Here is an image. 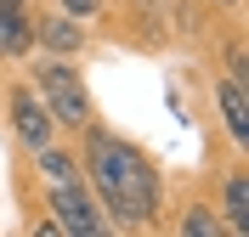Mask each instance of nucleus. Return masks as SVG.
Listing matches in <instances>:
<instances>
[{
    "instance_id": "f8f14e48",
    "label": "nucleus",
    "mask_w": 249,
    "mask_h": 237,
    "mask_svg": "<svg viewBox=\"0 0 249 237\" xmlns=\"http://www.w3.org/2000/svg\"><path fill=\"white\" fill-rule=\"evenodd\" d=\"M198 6H204V12H210V17H244V0H198Z\"/></svg>"
},
{
    "instance_id": "9d476101",
    "label": "nucleus",
    "mask_w": 249,
    "mask_h": 237,
    "mask_svg": "<svg viewBox=\"0 0 249 237\" xmlns=\"http://www.w3.org/2000/svg\"><path fill=\"white\" fill-rule=\"evenodd\" d=\"M23 57H34L29 12H0V63H23Z\"/></svg>"
},
{
    "instance_id": "1a4fd4ad",
    "label": "nucleus",
    "mask_w": 249,
    "mask_h": 237,
    "mask_svg": "<svg viewBox=\"0 0 249 237\" xmlns=\"http://www.w3.org/2000/svg\"><path fill=\"white\" fill-rule=\"evenodd\" d=\"M210 46H215V57H221V74H238V79H249V34H244V23H227L221 34H210Z\"/></svg>"
},
{
    "instance_id": "423d86ee",
    "label": "nucleus",
    "mask_w": 249,
    "mask_h": 237,
    "mask_svg": "<svg viewBox=\"0 0 249 237\" xmlns=\"http://www.w3.org/2000/svg\"><path fill=\"white\" fill-rule=\"evenodd\" d=\"M215 198V215L227 221V237H249V153H232L227 170H215V187H204Z\"/></svg>"
},
{
    "instance_id": "39448f33",
    "label": "nucleus",
    "mask_w": 249,
    "mask_h": 237,
    "mask_svg": "<svg viewBox=\"0 0 249 237\" xmlns=\"http://www.w3.org/2000/svg\"><path fill=\"white\" fill-rule=\"evenodd\" d=\"M6 130H12V142H17V153H23V158L40 153V147L57 136L46 102H40V91H34L29 79H12V85H6Z\"/></svg>"
},
{
    "instance_id": "f03ea898",
    "label": "nucleus",
    "mask_w": 249,
    "mask_h": 237,
    "mask_svg": "<svg viewBox=\"0 0 249 237\" xmlns=\"http://www.w3.org/2000/svg\"><path fill=\"white\" fill-rule=\"evenodd\" d=\"M29 63V85L40 91V102H46L51 125H57V136H74L85 119L96 113V96H91V79H85V63H74V57H23Z\"/></svg>"
},
{
    "instance_id": "f257e3e1",
    "label": "nucleus",
    "mask_w": 249,
    "mask_h": 237,
    "mask_svg": "<svg viewBox=\"0 0 249 237\" xmlns=\"http://www.w3.org/2000/svg\"><path fill=\"white\" fill-rule=\"evenodd\" d=\"M74 153H79V175L96 192V204L108 215V226L119 237H142L164 226V204H170V181L164 164L153 158V147L124 136L119 125L102 119V108L74 130Z\"/></svg>"
},
{
    "instance_id": "ddd939ff",
    "label": "nucleus",
    "mask_w": 249,
    "mask_h": 237,
    "mask_svg": "<svg viewBox=\"0 0 249 237\" xmlns=\"http://www.w3.org/2000/svg\"><path fill=\"white\" fill-rule=\"evenodd\" d=\"M40 0H0V12H34Z\"/></svg>"
},
{
    "instance_id": "7ed1b4c3",
    "label": "nucleus",
    "mask_w": 249,
    "mask_h": 237,
    "mask_svg": "<svg viewBox=\"0 0 249 237\" xmlns=\"http://www.w3.org/2000/svg\"><path fill=\"white\" fill-rule=\"evenodd\" d=\"M40 215H51L62 237H113L108 215H102V204H96V192L85 187V181L40 187Z\"/></svg>"
},
{
    "instance_id": "20e7f679",
    "label": "nucleus",
    "mask_w": 249,
    "mask_h": 237,
    "mask_svg": "<svg viewBox=\"0 0 249 237\" xmlns=\"http://www.w3.org/2000/svg\"><path fill=\"white\" fill-rule=\"evenodd\" d=\"M29 34H34V51H40V57H74V63H85V57H91V46H96L91 23H79V17L57 12L51 0H40V6L29 12Z\"/></svg>"
},
{
    "instance_id": "6e6552de",
    "label": "nucleus",
    "mask_w": 249,
    "mask_h": 237,
    "mask_svg": "<svg viewBox=\"0 0 249 237\" xmlns=\"http://www.w3.org/2000/svg\"><path fill=\"white\" fill-rule=\"evenodd\" d=\"M164 226L176 237H227V221L215 215V198L210 192H187V198L164 204Z\"/></svg>"
},
{
    "instance_id": "9b49d317",
    "label": "nucleus",
    "mask_w": 249,
    "mask_h": 237,
    "mask_svg": "<svg viewBox=\"0 0 249 237\" xmlns=\"http://www.w3.org/2000/svg\"><path fill=\"white\" fill-rule=\"evenodd\" d=\"M51 6H57V12H68V17H79V23H108L113 17V0H51Z\"/></svg>"
},
{
    "instance_id": "0eeeda50",
    "label": "nucleus",
    "mask_w": 249,
    "mask_h": 237,
    "mask_svg": "<svg viewBox=\"0 0 249 237\" xmlns=\"http://www.w3.org/2000/svg\"><path fill=\"white\" fill-rule=\"evenodd\" d=\"M210 96H215V119H221L227 147H232V153H249V79H238V74H215Z\"/></svg>"
}]
</instances>
